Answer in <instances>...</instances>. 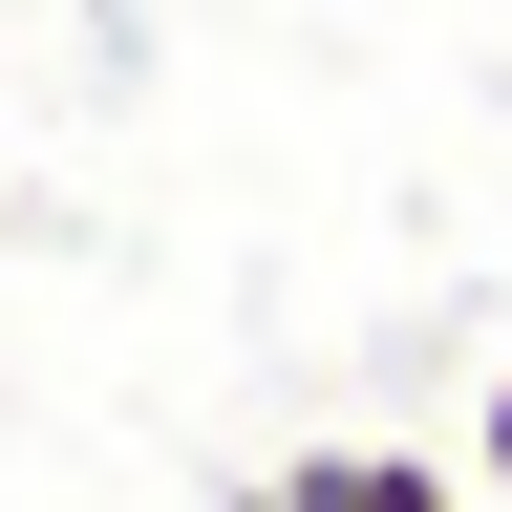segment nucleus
Here are the masks:
<instances>
[{
  "label": "nucleus",
  "instance_id": "f257e3e1",
  "mask_svg": "<svg viewBox=\"0 0 512 512\" xmlns=\"http://www.w3.org/2000/svg\"><path fill=\"white\" fill-rule=\"evenodd\" d=\"M278 491L299 512H470V470H427V448H299Z\"/></svg>",
  "mask_w": 512,
  "mask_h": 512
},
{
  "label": "nucleus",
  "instance_id": "7ed1b4c3",
  "mask_svg": "<svg viewBox=\"0 0 512 512\" xmlns=\"http://www.w3.org/2000/svg\"><path fill=\"white\" fill-rule=\"evenodd\" d=\"M235 512H299V491H278V470H256V491H235Z\"/></svg>",
  "mask_w": 512,
  "mask_h": 512
},
{
  "label": "nucleus",
  "instance_id": "f03ea898",
  "mask_svg": "<svg viewBox=\"0 0 512 512\" xmlns=\"http://www.w3.org/2000/svg\"><path fill=\"white\" fill-rule=\"evenodd\" d=\"M470 491L512 512V384H491V406H470Z\"/></svg>",
  "mask_w": 512,
  "mask_h": 512
}]
</instances>
